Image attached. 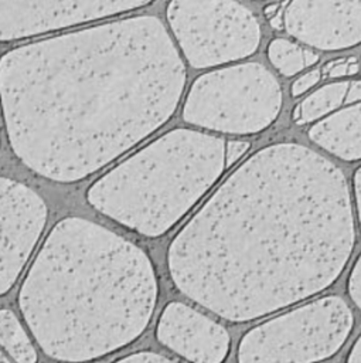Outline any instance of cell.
<instances>
[{"label": "cell", "instance_id": "cell-2", "mask_svg": "<svg viewBox=\"0 0 361 363\" xmlns=\"http://www.w3.org/2000/svg\"><path fill=\"white\" fill-rule=\"evenodd\" d=\"M185 79L171 34L151 14L8 48L0 55L8 145L45 179L82 180L167 123Z\"/></svg>", "mask_w": 361, "mask_h": 363}, {"label": "cell", "instance_id": "cell-1", "mask_svg": "<svg viewBox=\"0 0 361 363\" xmlns=\"http://www.w3.org/2000/svg\"><path fill=\"white\" fill-rule=\"evenodd\" d=\"M354 242L343 172L307 146L275 143L222 182L174 237L167 264L185 296L248 322L331 286Z\"/></svg>", "mask_w": 361, "mask_h": 363}, {"label": "cell", "instance_id": "cell-6", "mask_svg": "<svg viewBox=\"0 0 361 363\" xmlns=\"http://www.w3.org/2000/svg\"><path fill=\"white\" fill-rule=\"evenodd\" d=\"M353 326V312L341 298H320L246 332L238 363H317L340 350Z\"/></svg>", "mask_w": 361, "mask_h": 363}, {"label": "cell", "instance_id": "cell-3", "mask_svg": "<svg viewBox=\"0 0 361 363\" xmlns=\"http://www.w3.org/2000/svg\"><path fill=\"white\" fill-rule=\"evenodd\" d=\"M157 289L142 248L96 223L65 217L35 255L18 306L47 356L84 363L136 340L150 322Z\"/></svg>", "mask_w": 361, "mask_h": 363}, {"label": "cell", "instance_id": "cell-20", "mask_svg": "<svg viewBox=\"0 0 361 363\" xmlns=\"http://www.w3.org/2000/svg\"><path fill=\"white\" fill-rule=\"evenodd\" d=\"M113 363H176L167 357H163L153 352H137L133 354H129L120 360H116Z\"/></svg>", "mask_w": 361, "mask_h": 363}, {"label": "cell", "instance_id": "cell-19", "mask_svg": "<svg viewBox=\"0 0 361 363\" xmlns=\"http://www.w3.org/2000/svg\"><path fill=\"white\" fill-rule=\"evenodd\" d=\"M320 77H321V72L320 69H313V71H309L307 74L302 75L300 78H297L293 84H292V95L293 96H299L302 94H304L307 89H310L311 86H314L319 81H320Z\"/></svg>", "mask_w": 361, "mask_h": 363}, {"label": "cell", "instance_id": "cell-7", "mask_svg": "<svg viewBox=\"0 0 361 363\" xmlns=\"http://www.w3.org/2000/svg\"><path fill=\"white\" fill-rule=\"evenodd\" d=\"M166 17L178 50L195 69L242 60L260 43L256 17L235 0H170Z\"/></svg>", "mask_w": 361, "mask_h": 363}, {"label": "cell", "instance_id": "cell-23", "mask_svg": "<svg viewBox=\"0 0 361 363\" xmlns=\"http://www.w3.org/2000/svg\"><path fill=\"white\" fill-rule=\"evenodd\" d=\"M345 363H361V336L354 342Z\"/></svg>", "mask_w": 361, "mask_h": 363}, {"label": "cell", "instance_id": "cell-5", "mask_svg": "<svg viewBox=\"0 0 361 363\" xmlns=\"http://www.w3.org/2000/svg\"><path fill=\"white\" fill-rule=\"evenodd\" d=\"M282 108L276 78L258 62L236 64L195 78L183 104V119L194 126L232 135L266 129Z\"/></svg>", "mask_w": 361, "mask_h": 363}, {"label": "cell", "instance_id": "cell-11", "mask_svg": "<svg viewBox=\"0 0 361 363\" xmlns=\"http://www.w3.org/2000/svg\"><path fill=\"white\" fill-rule=\"evenodd\" d=\"M156 335L160 343L191 363H222L229 352L225 328L181 302L164 308Z\"/></svg>", "mask_w": 361, "mask_h": 363}, {"label": "cell", "instance_id": "cell-8", "mask_svg": "<svg viewBox=\"0 0 361 363\" xmlns=\"http://www.w3.org/2000/svg\"><path fill=\"white\" fill-rule=\"evenodd\" d=\"M154 0H0V43L20 41L134 11Z\"/></svg>", "mask_w": 361, "mask_h": 363}, {"label": "cell", "instance_id": "cell-14", "mask_svg": "<svg viewBox=\"0 0 361 363\" xmlns=\"http://www.w3.org/2000/svg\"><path fill=\"white\" fill-rule=\"evenodd\" d=\"M268 57L273 67L286 77L296 75L319 61V55L316 52L286 38H275L268 47Z\"/></svg>", "mask_w": 361, "mask_h": 363}, {"label": "cell", "instance_id": "cell-21", "mask_svg": "<svg viewBox=\"0 0 361 363\" xmlns=\"http://www.w3.org/2000/svg\"><path fill=\"white\" fill-rule=\"evenodd\" d=\"M354 196H355L357 216H358L360 228H361V167H358L354 174Z\"/></svg>", "mask_w": 361, "mask_h": 363}, {"label": "cell", "instance_id": "cell-13", "mask_svg": "<svg viewBox=\"0 0 361 363\" xmlns=\"http://www.w3.org/2000/svg\"><path fill=\"white\" fill-rule=\"evenodd\" d=\"M348 85L350 82L347 81H338L327 84L311 92L294 109L293 119L296 121V123H309L336 111L341 104H344Z\"/></svg>", "mask_w": 361, "mask_h": 363}, {"label": "cell", "instance_id": "cell-4", "mask_svg": "<svg viewBox=\"0 0 361 363\" xmlns=\"http://www.w3.org/2000/svg\"><path fill=\"white\" fill-rule=\"evenodd\" d=\"M224 169V139L177 128L106 172L86 199L126 228L159 237L195 206Z\"/></svg>", "mask_w": 361, "mask_h": 363}, {"label": "cell", "instance_id": "cell-18", "mask_svg": "<svg viewBox=\"0 0 361 363\" xmlns=\"http://www.w3.org/2000/svg\"><path fill=\"white\" fill-rule=\"evenodd\" d=\"M249 142L245 140H229L225 145V167L234 166L249 149Z\"/></svg>", "mask_w": 361, "mask_h": 363}, {"label": "cell", "instance_id": "cell-17", "mask_svg": "<svg viewBox=\"0 0 361 363\" xmlns=\"http://www.w3.org/2000/svg\"><path fill=\"white\" fill-rule=\"evenodd\" d=\"M347 289L353 302L361 309V255L357 258V261L353 265V269L347 282Z\"/></svg>", "mask_w": 361, "mask_h": 363}, {"label": "cell", "instance_id": "cell-24", "mask_svg": "<svg viewBox=\"0 0 361 363\" xmlns=\"http://www.w3.org/2000/svg\"><path fill=\"white\" fill-rule=\"evenodd\" d=\"M0 363H11V362H10V360L3 354V352H1V350H0Z\"/></svg>", "mask_w": 361, "mask_h": 363}, {"label": "cell", "instance_id": "cell-15", "mask_svg": "<svg viewBox=\"0 0 361 363\" xmlns=\"http://www.w3.org/2000/svg\"><path fill=\"white\" fill-rule=\"evenodd\" d=\"M0 345L17 363H35L37 352L10 309H0Z\"/></svg>", "mask_w": 361, "mask_h": 363}, {"label": "cell", "instance_id": "cell-10", "mask_svg": "<svg viewBox=\"0 0 361 363\" xmlns=\"http://www.w3.org/2000/svg\"><path fill=\"white\" fill-rule=\"evenodd\" d=\"M286 31L324 51L361 43V0H290L283 10Z\"/></svg>", "mask_w": 361, "mask_h": 363}, {"label": "cell", "instance_id": "cell-16", "mask_svg": "<svg viewBox=\"0 0 361 363\" xmlns=\"http://www.w3.org/2000/svg\"><path fill=\"white\" fill-rule=\"evenodd\" d=\"M324 75L328 78H341L353 75L358 71V62L354 58L350 60H338L327 64L324 67Z\"/></svg>", "mask_w": 361, "mask_h": 363}, {"label": "cell", "instance_id": "cell-12", "mask_svg": "<svg viewBox=\"0 0 361 363\" xmlns=\"http://www.w3.org/2000/svg\"><path fill=\"white\" fill-rule=\"evenodd\" d=\"M317 146L343 160L361 159V102L321 119L309 129Z\"/></svg>", "mask_w": 361, "mask_h": 363}, {"label": "cell", "instance_id": "cell-22", "mask_svg": "<svg viewBox=\"0 0 361 363\" xmlns=\"http://www.w3.org/2000/svg\"><path fill=\"white\" fill-rule=\"evenodd\" d=\"M360 99H361V81H354L348 85V91L345 94L344 102L351 104V102H355Z\"/></svg>", "mask_w": 361, "mask_h": 363}, {"label": "cell", "instance_id": "cell-9", "mask_svg": "<svg viewBox=\"0 0 361 363\" xmlns=\"http://www.w3.org/2000/svg\"><path fill=\"white\" fill-rule=\"evenodd\" d=\"M47 223V206L31 187L0 177V296L21 275Z\"/></svg>", "mask_w": 361, "mask_h": 363}]
</instances>
